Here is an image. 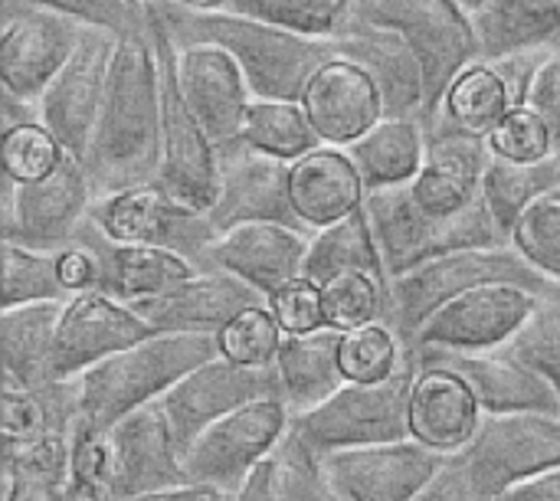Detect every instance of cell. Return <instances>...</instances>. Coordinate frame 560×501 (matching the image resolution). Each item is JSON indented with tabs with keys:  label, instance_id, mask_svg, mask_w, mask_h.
Instances as JSON below:
<instances>
[{
	"label": "cell",
	"instance_id": "cell-1",
	"mask_svg": "<svg viewBox=\"0 0 560 501\" xmlns=\"http://www.w3.org/2000/svg\"><path fill=\"white\" fill-rule=\"evenodd\" d=\"M85 171L95 197L158 180L161 79L151 26L118 36Z\"/></svg>",
	"mask_w": 560,
	"mask_h": 501
},
{
	"label": "cell",
	"instance_id": "cell-2",
	"mask_svg": "<svg viewBox=\"0 0 560 501\" xmlns=\"http://www.w3.org/2000/svg\"><path fill=\"white\" fill-rule=\"evenodd\" d=\"M151 3L161 10L177 46L217 43L230 49L243 66L256 98L302 102L312 72L335 56H348L351 49L348 33L305 36L233 10H190L177 0H151Z\"/></svg>",
	"mask_w": 560,
	"mask_h": 501
},
{
	"label": "cell",
	"instance_id": "cell-3",
	"mask_svg": "<svg viewBox=\"0 0 560 501\" xmlns=\"http://www.w3.org/2000/svg\"><path fill=\"white\" fill-rule=\"evenodd\" d=\"M220 335L158 331L79 374V423L108 433L138 407L154 404L194 368L220 358Z\"/></svg>",
	"mask_w": 560,
	"mask_h": 501
},
{
	"label": "cell",
	"instance_id": "cell-4",
	"mask_svg": "<svg viewBox=\"0 0 560 501\" xmlns=\"http://www.w3.org/2000/svg\"><path fill=\"white\" fill-rule=\"evenodd\" d=\"M492 282L525 286L541 295H548L558 282L545 279L512 243L509 246H472V249H450L440 253L417 269L404 272L400 279H390L387 286V315L384 325L394 328L404 351H410L413 335L420 325L443 308L446 302Z\"/></svg>",
	"mask_w": 560,
	"mask_h": 501
},
{
	"label": "cell",
	"instance_id": "cell-5",
	"mask_svg": "<svg viewBox=\"0 0 560 501\" xmlns=\"http://www.w3.org/2000/svg\"><path fill=\"white\" fill-rule=\"evenodd\" d=\"M364 213L381 249L387 279H400L404 272L450 249L509 246L486 197L453 220H436L413 200L410 184H390L368 190Z\"/></svg>",
	"mask_w": 560,
	"mask_h": 501
},
{
	"label": "cell",
	"instance_id": "cell-6",
	"mask_svg": "<svg viewBox=\"0 0 560 501\" xmlns=\"http://www.w3.org/2000/svg\"><path fill=\"white\" fill-rule=\"evenodd\" d=\"M348 23L390 30L404 36V43L417 53L427 82L420 125L436 115L453 79L466 66L482 59L472 13L463 10L456 0H354Z\"/></svg>",
	"mask_w": 560,
	"mask_h": 501
},
{
	"label": "cell",
	"instance_id": "cell-7",
	"mask_svg": "<svg viewBox=\"0 0 560 501\" xmlns=\"http://www.w3.org/2000/svg\"><path fill=\"white\" fill-rule=\"evenodd\" d=\"M417 374H420V364L407 351V358L387 381H377V384L348 381L325 404L305 413H292L289 427L318 456L413 440L410 436V394H413Z\"/></svg>",
	"mask_w": 560,
	"mask_h": 501
},
{
	"label": "cell",
	"instance_id": "cell-8",
	"mask_svg": "<svg viewBox=\"0 0 560 501\" xmlns=\"http://www.w3.org/2000/svg\"><path fill=\"white\" fill-rule=\"evenodd\" d=\"M161 79V171L158 180L197 210H213L220 194V148L187 105L177 79V39L161 10L144 0Z\"/></svg>",
	"mask_w": 560,
	"mask_h": 501
},
{
	"label": "cell",
	"instance_id": "cell-9",
	"mask_svg": "<svg viewBox=\"0 0 560 501\" xmlns=\"http://www.w3.org/2000/svg\"><path fill=\"white\" fill-rule=\"evenodd\" d=\"M89 217L121 243L161 246L190 259L200 272L213 269V243L220 236L217 223L207 210L184 203L161 180L95 197Z\"/></svg>",
	"mask_w": 560,
	"mask_h": 501
},
{
	"label": "cell",
	"instance_id": "cell-10",
	"mask_svg": "<svg viewBox=\"0 0 560 501\" xmlns=\"http://www.w3.org/2000/svg\"><path fill=\"white\" fill-rule=\"evenodd\" d=\"M95 203L89 171L66 154L56 171L39 180L16 184L3 174V240L43 253H62L75 243Z\"/></svg>",
	"mask_w": 560,
	"mask_h": 501
},
{
	"label": "cell",
	"instance_id": "cell-11",
	"mask_svg": "<svg viewBox=\"0 0 560 501\" xmlns=\"http://www.w3.org/2000/svg\"><path fill=\"white\" fill-rule=\"evenodd\" d=\"M289 407L279 397L253 400L217 423H210L184 453L187 482L217 486L226 492H240L249 473L266 459V453L289 430Z\"/></svg>",
	"mask_w": 560,
	"mask_h": 501
},
{
	"label": "cell",
	"instance_id": "cell-12",
	"mask_svg": "<svg viewBox=\"0 0 560 501\" xmlns=\"http://www.w3.org/2000/svg\"><path fill=\"white\" fill-rule=\"evenodd\" d=\"M489 499L560 466V413H486L459 453Z\"/></svg>",
	"mask_w": 560,
	"mask_h": 501
},
{
	"label": "cell",
	"instance_id": "cell-13",
	"mask_svg": "<svg viewBox=\"0 0 560 501\" xmlns=\"http://www.w3.org/2000/svg\"><path fill=\"white\" fill-rule=\"evenodd\" d=\"M266 397H279L282 400V387H279V371L276 364L269 368H246L236 364L230 358H213L200 368H194L187 377H180L167 394L158 397L171 433L177 440L180 456L190 450V443L220 417L253 404V400H266Z\"/></svg>",
	"mask_w": 560,
	"mask_h": 501
},
{
	"label": "cell",
	"instance_id": "cell-14",
	"mask_svg": "<svg viewBox=\"0 0 560 501\" xmlns=\"http://www.w3.org/2000/svg\"><path fill=\"white\" fill-rule=\"evenodd\" d=\"M541 292L509 282L479 286L443 308H436L413 335L410 354L443 348V351H495L505 348L515 331L538 308Z\"/></svg>",
	"mask_w": 560,
	"mask_h": 501
},
{
	"label": "cell",
	"instance_id": "cell-15",
	"mask_svg": "<svg viewBox=\"0 0 560 501\" xmlns=\"http://www.w3.org/2000/svg\"><path fill=\"white\" fill-rule=\"evenodd\" d=\"M115 46L118 36L112 30L85 26L79 49L39 98V121L59 138L66 154L79 158L82 164L89 158L92 135L102 115Z\"/></svg>",
	"mask_w": 560,
	"mask_h": 501
},
{
	"label": "cell",
	"instance_id": "cell-16",
	"mask_svg": "<svg viewBox=\"0 0 560 501\" xmlns=\"http://www.w3.org/2000/svg\"><path fill=\"white\" fill-rule=\"evenodd\" d=\"M158 335L131 305L112 299L102 289L79 292L66 302L59 331H56V348H52V364L49 374L52 381H72L95 368L98 361Z\"/></svg>",
	"mask_w": 560,
	"mask_h": 501
},
{
	"label": "cell",
	"instance_id": "cell-17",
	"mask_svg": "<svg viewBox=\"0 0 560 501\" xmlns=\"http://www.w3.org/2000/svg\"><path fill=\"white\" fill-rule=\"evenodd\" d=\"M85 26L66 13L26 7L0 30V85L39 102L82 43Z\"/></svg>",
	"mask_w": 560,
	"mask_h": 501
},
{
	"label": "cell",
	"instance_id": "cell-18",
	"mask_svg": "<svg viewBox=\"0 0 560 501\" xmlns=\"http://www.w3.org/2000/svg\"><path fill=\"white\" fill-rule=\"evenodd\" d=\"M335 489L348 501H413L446 466V453H436L417 440L361 446L322 456Z\"/></svg>",
	"mask_w": 560,
	"mask_h": 501
},
{
	"label": "cell",
	"instance_id": "cell-19",
	"mask_svg": "<svg viewBox=\"0 0 560 501\" xmlns=\"http://www.w3.org/2000/svg\"><path fill=\"white\" fill-rule=\"evenodd\" d=\"M289 161H279L243 138L220 144V194L210 210L217 230L223 233L256 220L302 226L289 197Z\"/></svg>",
	"mask_w": 560,
	"mask_h": 501
},
{
	"label": "cell",
	"instance_id": "cell-20",
	"mask_svg": "<svg viewBox=\"0 0 560 501\" xmlns=\"http://www.w3.org/2000/svg\"><path fill=\"white\" fill-rule=\"evenodd\" d=\"M302 105L322 144L335 148L354 144L381 118H387V102L374 72L348 56H335L312 72L302 92Z\"/></svg>",
	"mask_w": 560,
	"mask_h": 501
},
{
	"label": "cell",
	"instance_id": "cell-21",
	"mask_svg": "<svg viewBox=\"0 0 560 501\" xmlns=\"http://www.w3.org/2000/svg\"><path fill=\"white\" fill-rule=\"evenodd\" d=\"M420 368H443L459 374L476 394L482 413H560L555 387L522 364L505 348L495 351H443L413 354Z\"/></svg>",
	"mask_w": 560,
	"mask_h": 501
},
{
	"label": "cell",
	"instance_id": "cell-22",
	"mask_svg": "<svg viewBox=\"0 0 560 501\" xmlns=\"http://www.w3.org/2000/svg\"><path fill=\"white\" fill-rule=\"evenodd\" d=\"M177 79L187 105L217 148L236 141L246 108L256 98L236 56L217 43H184L177 46Z\"/></svg>",
	"mask_w": 560,
	"mask_h": 501
},
{
	"label": "cell",
	"instance_id": "cell-23",
	"mask_svg": "<svg viewBox=\"0 0 560 501\" xmlns=\"http://www.w3.org/2000/svg\"><path fill=\"white\" fill-rule=\"evenodd\" d=\"M269 305L256 286L230 269H207L180 282L177 289L131 305L154 331H210L220 335L236 315Z\"/></svg>",
	"mask_w": 560,
	"mask_h": 501
},
{
	"label": "cell",
	"instance_id": "cell-24",
	"mask_svg": "<svg viewBox=\"0 0 560 501\" xmlns=\"http://www.w3.org/2000/svg\"><path fill=\"white\" fill-rule=\"evenodd\" d=\"M108 446L118 499L174 489L187 482L184 456L158 400L118 420L108 430Z\"/></svg>",
	"mask_w": 560,
	"mask_h": 501
},
{
	"label": "cell",
	"instance_id": "cell-25",
	"mask_svg": "<svg viewBox=\"0 0 560 501\" xmlns=\"http://www.w3.org/2000/svg\"><path fill=\"white\" fill-rule=\"evenodd\" d=\"M75 243L95 256L98 289L125 305L158 299L200 272L190 259H184L171 249L144 246V243H121V240L108 236L92 217L79 230Z\"/></svg>",
	"mask_w": 560,
	"mask_h": 501
},
{
	"label": "cell",
	"instance_id": "cell-26",
	"mask_svg": "<svg viewBox=\"0 0 560 501\" xmlns=\"http://www.w3.org/2000/svg\"><path fill=\"white\" fill-rule=\"evenodd\" d=\"M312 249V230L289 223H236L223 230L213 243V269H230L262 295L305 279V263Z\"/></svg>",
	"mask_w": 560,
	"mask_h": 501
},
{
	"label": "cell",
	"instance_id": "cell-27",
	"mask_svg": "<svg viewBox=\"0 0 560 501\" xmlns=\"http://www.w3.org/2000/svg\"><path fill=\"white\" fill-rule=\"evenodd\" d=\"M489 138L427 131V158L410 180L413 200L436 220H453L482 200L486 171L492 164Z\"/></svg>",
	"mask_w": 560,
	"mask_h": 501
},
{
	"label": "cell",
	"instance_id": "cell-28",
	"mask_svg": "<svg viewBox=\"0 0 560 501\" xmlns=\"http://www.w3.org/2000/svg\"><path fill=\"white\" fill-rule=\"evenodd\" d=\"M289 197L299 223L315 233L364 207L368 184L345 148L322 144L312 154L292 161Z\"/></svg>",
	"mask_w": 560,
	"mask_h": 501
},
{
	"label": "cell",
	"instance_id": "cell-29",
	"mask_svg": "<svg viewBox=\"0 0 560 501\" xmlns=\"http://www.w3.org/2000/svg\"><path fill=\"white\" fill-rule=\"evenodd\" d=\"M482 407L469 384L443 368H420L410 394V436L436 453H463L482 423Z\"/></svg>",
	"mask_w": 560,
	"mask_h": 501
},
{
	"label": "cell",
	"instance_id": "cell-30",
	"mask_svg": "<svg viewBox=\"0 0 560 501\" xmlns=\"http://www.w3.org/2000/svg\"><path fill=\"white\" fill-rule=\"evenodd\" d=\"M341 335L338 328H318L308 335H285L276 354L282 404L289 413H305L338 394L348 381L341 371Z\"/></svg>",
	"mask_w": 560,
	"mask_h": 501
},
{
	"label": "cell",
	"instance_id": "cell-31",
	"mask_svg": "<svg viewBox=\"0 0 560 501\" xmlns=\"http://www.w3.org/2000/svg\"><path fill=\"white\" fill-rule=\"evenodd\" d=\"M233 501H348L331 482L325 459L289 427L249 473Z\"/></svg>",
	"mask_w": 560,
	"mask_h": 501
},
{
	"label": "cell",
	"instance_id": "cell-32",
	"mask_svg": "<svg viewBox=\"0 0 560 501\" xmlns=\"http://www.w3.org/2000/svg\"><path fill=\"white\" fill-rule=\"evenodd\" d=\"M66 302H30L0 312V351H3V384L46 391L52 381V348Z\"/></svg>",
	"mask_w": 560,
	"mask_h": 501
},
{
	"label": "cell",
	"instance_id": "cell-33",
	"mask_svg": "<svg viewBox=\"0 0 560 501\" xmlns=\"http://www.w3.org/2000/svg\"><path fill=\"white\" fill-rule=\"evenodd\" d=\"M518 102H515L509 75L495 62L476 59L453 79L436 115L423 125V131H453V135L489 138L495 131V125Z\"/></svg>",
	"mask_w": 560,
	"mask_h": 501
},
{
	"label": "cell",
	"instance_id": "cell-34",
	"mask_svg": "<svg viewBox=\"0 0 560 501\" xmlns=\"http://www.w3.org/2000/svg\"><path fill=\"white\" fill-rule=\"evenodd\" d=\"M472 23L489 62L560 49V0H489Z\"/></svg>",
	"mask_w": 560,
	"mask_h": 501
},
{
	"label": "cell",
	"instance_id": "cell-35",
	"mask_svg": "<svg viewBox=\"0 0 560 501\" xmlns=\"http://www.w3.org/2000/svg\"><path fill=\"white\" fill-rule=\"evenodd\" d=\"M368 190L410 184L427 158V131L417 118H381L364 138L345 148Z\"/></svg>",
	"mask_w": 560,
	"mask_h": 501
},
{
	"label": "cell",
	"instance_id": "cell-36",
	"mask_svg": "<svg viewBox=\"0 0 560 501\" xmlns=\"http://www.w3.org/2000/svg\"><path fill=\"white\" fill-rule=\"evenodd\" d=\"M72 433L3 443V501H69Z\"/></svg>",
	"mask_w": 560,
	"mask_h": 501
},
{
	"label": "cell",
	"instance_id": "cell-37",
	"mask_svg": "<svg viewBox=\"0 0 560 501\" xmlns=\"http://www.w3.org/2000/svg\"><path fill=\"white\" fill-rule=\"evenodd\" d=\"M341 272H364V276H374L377 282L390 286L364 207H358L345 220H338V223L322 226V230L312 233L305 279L315 282V286H322V282H328V279H335Z\"/></svg>",
	"mask_w": 560,
	"mask_h": 501
},
{
	"label": "cell",
	"instance_id": "cell-38",
	"mask_svg": "<svg viewBox=\"0 0 560 501\" xmlns=\"http://www.w3.org/2000/svg\"><path fill=\"white\" fill-rule=\"evenodd\" d=\"M240 138L289 164L322 148V138L305 105L289 102V98H253L246 108Z\"/></svg>",
	"mask_w": 560,
	"mask_h": 501
},
{
	"label": "cell",
	"instance_id": "cell-39",
	"mask_svg": "<svg viewBox=\"0 0 560 501\" xmlns=\"http://www.w3.org/2000/svg\"><path fill=\"white\" fill-rule=\"evenodd\" d=\"M560 187V158L548 154L541 161H502L492 158L489 171H486V184H482V197L499 223V230L505 233V240L512 236L515 220L522 217V210L538 200L541 194Z\"/></svg>",
	"mask_w": 560,
	"mask_h": 501
},
{
	"label": "cell",
	"instance_id": "cell-40",
	"mask_svg": "<svg viewBox=\"0 0 560 501\" xmlns=\"http://www.w3.org/2000/svg\"><path fill=\"white\" fill-rule=\"evenodd\" d=\"M3 263V299L0 308L30 305V302H69L72 292L59 279L56 253L30 249L20 243H0Z\"/></svg>",
	"mask_w": 560,
	"mask_h": 501
},
{
	"label": "cell",
	"instance_id": "cell-41",
	"mask_svg": "<svg viewBox=\"0 0 560 501\" xmlns=\"http://www.w3.org/2000/svg\"><path fill=\"white\" fill-rule=\"evenodd\" d=\"M354 0H230L226 10L256 16L305 36H338L351 20Z\"/></svg>",
	"mask_w": 560,
	"mask_h": 501
},
{
	"label": "cell",
	"instance_id": "cell-42",
	"mask_svg": "<svg viewBox=\"0 0 560 501\" xmlns=\"http://www.w3.org/2000/svg\"><path fill=\"white\" fill-rule=\"evenodd\" d=\"M505 351L545 377L560 397V282L548 295H541L538 308L515 331Z\"/></svg>",
	"mask_w": 560,
	"mask_h": 501
},
{
	"label": "cell",
	"instance_id": "cell-43",
	"mask_svg": "<svg viewBox=\"0 0 560 501\" xmlns=\"http://www.w3.org/2000/svg\"><path fill=\"white\" fill-rule=\"evenodd\" d=\"M322 289V308H325V325L338 331H351L371 322H384L387 315V286L377 282L374 276L364 272H341Z\"/></svg>",
	"mask_w": 560,
	"mask_h": 501
},
{
	"label": "cell",
	"instance_id": "cell-44",
	"mask_svg": "<svg viewBox=\"0 0 560 501\" xmlns=\"http://www.w3.org/2000/svg\"><path fill=\"white\" fill-rule=\"evenodd\" d=\"M509 243L551 282H560V187L532 200L512 226Z\"/></svg>",
	"mask_w": 560,
	"mask_h": 501
},
{
	"label": "cell",
	"instance_id": "cell-45",
	"mask_svg": "<svg viewBox=\"0 0 560 501\" xmlns=\"http://www.w3.org/2000/svg\"><path fill=\"white\" fill-rule=\"evenodd\" d=\"M338 354H341L345 381H354V384L387 381L400 368V361L407 358L400 338L384 322H371V325L345 331Z\"/></svg>",
	"mask_w": 560,
	"mask_h": 501
},
{
	"label": "cell",
	"instance_id": "cell-46",
	"mask_svg": "<svg viewBox=\"0 0 560 501\" xmlns=\"http://www.w3.org/2000/svg\"><path fill=\"white\" fill-rule=\"evenodd\" d=\"M62 158H66V148L43 121L3 131L0 161H3V174L13 177L16 184L46 177L49 171H56L62 164Z\"/></svg>",
	"mask_w": 560,
	"mask_h": 501
},
{
	"label": "cell",
	"instance_id": "cell-47",
	"mask_svg": "<svg viewBox=\"0 0 560 501\" xmlns=\"http://www.w3.org/2000/svg\"><path fill=\"white\" fill-rule=\"evenodd\" d=\"M282 338H285V331L279 328L269 305H259V308H249V312L236 315L220 331V351H223V358H230L236 364L269 368V364H276Z\"/></svg>",
	"mask_w": 560,
	"mask_h": 501
},
{
	"label": "cell",
	"instance_id": "cell-48",
	"mask_svg": "<svg viewBox=\"0 0 560 501\" xmlns=\"http://www.w3.org/2000/svg\"><path fill=\"white\" fill-rule=\"evenodd\" d=\"M489 148H492L495 158H502V161H518V164L541 161V158L555 154L548 125H545L541 115L532 112L528 105H515V108L495 125V131L489 135Z\"/></svg>",
	"mask_w": 560,
	"mask_h": 501
},
{
	"label": "cell",
	"instance_id": "cell-49",
	"mask_svg": "<svg viewBox=\"0 0 560 501\" xmlns=\"http://www.w3.org/2000/svg\"><path fill=\"white\" fill-rule=\"evenodd\" d=\"M20 3L66 13V16L79 20L82 26L112 30L115 36H125L131 30L148 26L144 0H20Z\"/></svg>",
	"mask_w": 560,
	"mask_h": 501
},
{
	"label": "cell",
	"instance_id": "cell-50",
	"mask_svg": "<svg viewBox=\"0 0 560 501\" xmlns=\"http://www.w3.org/2000/svg\"><path fill=\"white\" fill-rule=\"evenodd\" d=\"M269 312L285 335H308L325 328L322 289L308 279H295L269 295Z\"/></svg>",
	"mask_w": 560,
	"mask_h": 501
},
{
	"label": "cell",
	"instance_id": "cell-51",
	"mask_svg": "<svg viewBox=\"0 0 560 501\" xmlns=\"http://www.w3.org/2000/svg\"><path fill=\"white\" fill-rule=\"evenodd\" d=\"M522 105H528L532 112L541 115V121L551 131V144L555 154L560 158V49H551L538 69L528 79V89L522 95Z\"/></svg>",
	"mask_w": 560,
	"mask_h": 501
},
{
	"label": "cell",
	"instance_id": "cell-52",
	"mask_svg": "<svg viewBox=\"0 0 560 501\" xmlns=\"http://www.w3.org/2000/svg\"><path fill=\"white\" fill-rule=\"evenodd\" d=\"M413 501H492L482 489L479 482L472 479L466 459L459 453H453L446 459V466L436 473V479L417 496Z\"/></svg>",
	"mask_w": 560,
	"mask_h": 501
},
{
	"label": "cell",
	"instance_id": "cell-53",
	"mask_svg": "<svg viewBox=\"0 0 560 501\" xmlns=\"http://www.w3.org/2000/svg\"><path fill=\"white\" fill-rule=\"evenodd\" d=\"M56 259H59V279L72 295L98 289V266H95V256L85 246L72 243L62 253H56Z\"/></svg>",
	"mask_w": 560,
	"mask_h": 501
},
{
	"label": "cell",
	"instance_id": "cell-54",
	"mask_svg": "<svg viewBox=\"0 0 560 501\" xmlns=\"http://www.w3.org/2000/svg\"><path fill=\"white\" fill-rule=\"evenodd\" d=\"M499 501H560V466L505 489Z\"/></svg>",
	"mask_w": 560,
	"mask_h": 501
},
{
	"label": "cell",
	"instance_id": "cell-55",
	"mask_svg": "<svg viewBox=\"0 0 560 501\" xmlns=\"http://www.w3.org/2000/svg\"><path fill=\"white\" fill-rule=\"evenodd\" d=\"M118 501H233V492L217 489V486L184 482V486H174V489H158V492H144V496H131V499Z\"/></svg>",
	"mask_w": 560,
	"mask_h": 501
},
{
	"label": "cell",
	"instance_id": "cell-56",
	"mask_svg": "<svg viewBox=\"0 0 560 501\" xmlns=\"http://www.w3.org/2000/svg\"><path fill=\"white\" fill-rule=\"evenodd\" d=\"M33 121H39V102L3 89V131L20 128V125H33Z\"/></svg>",
	"mask_w": 560,
	"mask_h": 501
},
{
	"label": "cell",
	"instance_id": "cell-57",
	"mask_svg": "<svg viewBox=\"0 0 560 501\" xmlns=\"http://www.w3.org/2000/svg\"><path fill=\"white\" fill-rule=\"evenodd\" d=\"M177 3H184L190 10H226L230 7V0H177Z\"/></svg>",
	"mask_w": 560,
	"mask_h": 501
},
{
	"label": "cell",
	"instance_id": "cell-58",
	"mask_svg": "<svg viewBox=\"0 0 560 501\" xmlns=\"http://www.w3.org/2000/svg\"><path fill=\"white\" fill-rule=\"evenodd\" d=\"M456 3H459L463 10H469V13H476V10H482V7H486L489 0H456Z\"/></svg>",
	"mask_w": 560,
	"mask_h": 501
},
{
	"label": "cell",
	"instance_id": "cell-59",
	"mask_svg": "<svg viewBox=\"0 0 560 501\" xmlns=\"http://www.w3.org/2000/svg\"><path fill=\"white\" fill-rule=\"evenodd\" d=\"M492 501H499V499H492Z\"/></svg>",
	"mask_w": 560,
	"mask_h": 501
}]
</instances>
